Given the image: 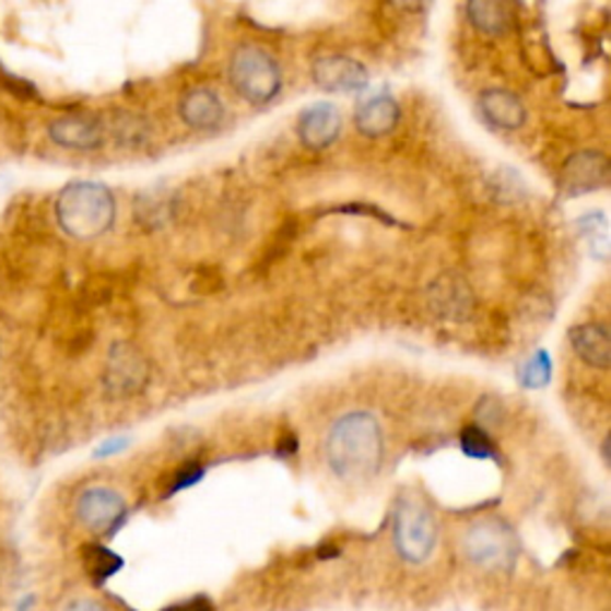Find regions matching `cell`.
<instances>
[{"label": "cell", "instance_id": "6da1fadb", "mask_svg": "<svg viewBox=\"0 0 611 611\" xmlns=\"http://www.w3.org/2000/svg\"><path fill=\"white\" fill-rule=\"evenodd\" d=\"M325 459L346 483H363L383 468L385 437L373 413L351 411L337 421L325 439Z\"/></svg>", "mask_w": 611, "mask_h": 611}, {"label": "cell", "instance_id": "7a4b0ae2", "mask_svg": "<svg viewBox=\"0 0 611 611\" xmlns=\"http://www.w3.org/2000/svg\"><path fill=\"white\" fill-rule=\"evenodd\" d=\"M117 215L113 191L98 181H72L60 191L56 218L64 234L74 239H96L106 234Z\"/></svg>", "mask_w": 611, "mask_h": 611}, {"label": "cell", "instance_id": "3957f363", "mask_svg": "<svg viewBox=\"0 0 611 611\" xmlns=\"http://www.w3.org/2000/svg\"><path fill=\"white\" fill-rule=\"evenodd\" d=\"M227 80L232 89L251 106H266L280 94L282 70L266 48L244 44L230 58Z\"/></svg>", "mask_w": 611, "mask_h": 611}, {"label": "cell", "instance_id": "277c9868", "mask_svg": "<svg viewBox=\"0 0 611 611\" xmlns=\"http://www.w3.org/2000/svg\"><path fill=\"white\" fill-rule=\"evenodd\" d=\"M466 559L485 571H509L518 562V538L502 518H480L461 538Z\"/></svg>", "mask_w": 611, "mask_h": 611}, {"label": "cell", "instance_id": "5b68a950", "mask_svg": "<svg viewBox=\"0 0 611 611\" xmlns=\"http://www.w3.org/2000/svg\"><path fill=\"white\" fill-rule=\"evenodd\" d=\"M395 550L409 564H423L437 548V521L427 506L404 497L395 512Z\"/></svg>", "mask_w": 611, "mask_h": 611}, {"label": "cell", "instance_id": "8992f818", "mask_svg": "<svg viewBox=\"0 0 611 611\" xmlns=\"http://www.w3.org/2000/svg\"><path fill=\"white\" fill-rule=\"evenodd\" d=\"M74 516L94 536H113L125 524L127 502L113 487H86L74 504Z\"/></svg>", "mask_w": 611, "mask_h": 611}, {"label": "cell", "instance_id": "52a82bcc", "mask_svg": "<svg viewBox=\"0 0 611 611\" xmlns=\"http://www.w3.org/2000/svg\"><path fill=\"white\" fill-rule=\"evenodd\" d=\"M310 74H314L316 86L328 94H349L368 84L366 64L342 54L320 56L310 68Z\"/></svg>", "mask_w": 611, "mask_h": 611}, {"label": "cell", "instance_id": "ba28073f", "mask_svg": "<svg viewBox=\"0 0 611 611\" xmlns=\"http://www.w3.org/2000/svg\"><path fill=\"white\" fill-rule=\"evenodd\" d=\"M48 137L60 149L96 151L103 144V139H106V132H103V125L96 120V117L84 113H72L50 122Z\"/></svg>", "mask_w": 611, "mask_h": 611}, {"label": "cell", "instance_id": "9c48e42d", "mask_svg": "<svg viewBox=\"0 0 611 611\" xmlns=\"http://www.w3.org/2000/svg\"><path fill=\"white\" fill-rule=\"evenodd\" d=\"M342 132V115L332 103H316L298 117L296 134L310 151H322L332 146Z\"/></svg>", "mask_w": 611, "mask_h": 611}, {"label": "cell", "instance_id": "30bf717a", "mask_svg": "<svg viewBox=\"0 0 611 611\" xmlns=\"http://www.w3.org/2000/svg\"><path fill=\"white\" fill-rule=\"evenodd\" d=\"M149 368L139 351L129 344H115L108 359L106 383L115 395H134L146 385Z\"/></svg>", "mask_w": 611, "mask_h": 611}, {"label": "cell", "instance_id": "8fae6325", "mask_svg": "<svg viewBox=\"0 0 611 611\" xmlns=\"http://www.w3.org/2000/svg\"><path fill=\"white\" fill-rule=\"evenodd\" d=\"M562 179H564V189L568 193H574V197L576 193L595 191L607 185L609 161L597 151H580L566 161Z\"/></svg>", "mask_w": 611, "mask_h": 611}, {"label": "cell", "instance_id": "7c38bea8", "mask_svg": "<svg viewBox=\"0 0 611 611\" xmlns=\"http://www.w3.org/2000/svg\"><path fill=\"white\" fill-rule=\"evenodd\" d=\"M179 117L197 132H215L225 122V106L215 91L191 89L179 101Z\"/></svg>", "mask_w": 611, "mask_h": 611}, {"label": "cell", "instance_id": "4fadbf2b", "mask_svg": "<svg viewBox=\"0 0 611 611\" xmlns=\"http://www.w3.org/2000/svg\"><path fill=\"white\" fill-rule=\"evenodd\" d=\"M478 108L492 127L504 129V132H516V129H521L528 115L521 98L506 89L483 91L478 98Z\"/></svg>", "mask_w": 611, "mask_h": 611}, {"label": "cell", "instance_id": "5bb4252c", "mask_svg": "<svg viewBox=\"0 0 611 611\" xmlns=\"http://www.w3.org/2000/svg\"><path fill=\"white\" fill-rule=\"evenodd\" d=\"M401 120V108L392 96H373L356 110V129L368 139L392 134Z\"/></svg>", "mask_w": 611, "mask_h": 611}, {"label": "cell", "instance_id": "9a60e30c", "mask_svg": "<svg viewBox=\"0 0 611 611\" xmlns=\"http://www.w3.org/2000/svg\"><path fill=\"white\" fill-rule=\"evenodd\" d=\"M571 346L592 368L607 371L611 363V337L602 322H585L571 330Z\"/></svg>", "mask_w": 611, "mask_h": 611}, {"label": "cell", "instance_id": "2e32d148", "mask_svg": "<svg viewBox=\"0 0 611 611\" xmlns=\"http://www.w3.org/2000/svg\"><path fill=\"white\" fill-rule=\"evenodd\" d=\"M433 306L445 316L463 318L471 310V292L457 278H442L433 287Z\"/></svg>", "mask_w": 611, "mask_h": 611}, {"label": "cell", "instance_id": "e0dca14e", "mask_svg": "<svg viewBox=\"0 0 611 611\" xmlns=\"http://www.w3.org/2000/svg\"><path fill=\"white\" fill-rule=\"evenodd\" d=\"M468 20L473 22V27L485 32L490 36L504 34L509 27V10L502 3H485V0H475V3H468L466 8Z\"/></svg>", "mask_w": 611, "mask_h": 611}, {"label": "cell", "instance_id": "ac0fdd59", "mask_svg": "<svg viewBox=\"0 0 611 611\" xmlns=\"http://www.w3.org/2000/svg\"><path fill=\"white\" fill-rule=\"evenodd\" d=\"M82 559H84V568H86L89 578L96 585H103L122 568L120 556L110 552L108 548H103V544H94V542L86 544V548L82 550Z\"/></svg>", "mask_w": 611, "mask_h": 611}, {"label": "cell", "instance_id": "d6986e66", "mask_svg": "<svg viewBox=\"0 0 611 611\" xmlns=\"http://www.w3.org/2000/svg\"><path fill=\"white\" fill-rule=\"evenodd\" d=\"M461 449L471 459H497V447L480 425H468L461 433Z\"/></svg>", "mask_w": 611, "mask_h": 611}, {"label": "cell", "instance_id": "ffe728a7", "mask_svg": "<svg viewBox=\"0 0 611 611\" xmlns=\"http://www.w3.org/2000/svg\"><path fill=\"white\" fill-rule=\"evenodd\" d=\"M578 225H580L585 237H588L592 254L597 258H607L609 237H607V220H604V215H588V218H583Z\"/></svg>", "mask_w": 611, "mask_h": 611}, {"label": "cell", "instance_id": "44dd1931", "mask_svg": "<svg viewBox=\"0 0 611 611\" xmlns=\"http://www.w3.org/2000/svg\"><path fill=\"white\" fill-rule=\"evenodd\" d=\"M550 375H552L550 356L544 354V351H538V354L526 363V368L521 373V380H524L526 387H544L550 383Z\"/></svg>", "mask_w": 611, "mask_h": 611}, {"label": "cell", "instance_id": "7402d4cb", "mask_svg": "<svg viewBox=\"0 0 611 611\" xmlns=\"http://www.w3.org/2000/svg\"><path fill=\"white\" fill-rule=\"evenodd\" d=\"M203 475V466L199 463H187L185 468H179V471L173 475V485L171 492H179V490H187L193 483H199Z\"/></svg>", "mask_w": 611, "mask_h": 611}, {"label": "cell", "instance_id": "603a6c76", "mask_svg": "<svg viewBox=\"0 0 611 611\" xmlns=\"http://www.w3.org/2000/svg\"><path fill=\"white\" fill-rule=\"evenodd\" d=\"M161 611H213V602L208 600V597L199 595V597H191V600H185V602H177V604H171V607H165Z\"/></svg>", "mask_w": 611, "mask_h": 611}, {"label": "cell", "instance_id": "cb8c5ba5", "mask_svg": "<svg viewBox=\"0 0 611 611\" xmlns=\"http://www.w3.org/2000/svg\"><path fill=\"white\" fill-rule=\"evenodd\" d=\"M62 611H108V609L98 600H91V597H77V600H70L64 604Z\"/></svg>", "mask_w": 611, "mask_h": 611}, {"label": "cell", "instance_id": "d4e9b609", "mask_svg": "<svg viewBox=\"0 0 611 611\" xmlns=\"http://www.w3.org/2000/svg\"><path fill=\"white\" fill-rule=\"evenodd\" d=\"M122 447H127V439H125V437H117L115 442H108V445H103V447L96 451V457H110V454L120 451Z\"/></svg>", "mask_w": 611, "mask_h": 611}, {"label": "cell", "instance_id": "484cf974", "mask_svg": "<svg viewBox=\"0 0 611 611\" xmlns=\"http://www.w3.org/2000/svg\"><path fill=\"white\" fill-rule=\"evenodd\" d=\"M296 449V439H294V435H284L282 439H280V457H284V451L287 454H292Z\"/></svg>", "mask_w": 611, "mask_h": 611}]
</instances>
